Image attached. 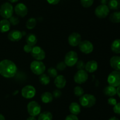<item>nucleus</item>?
Returning <instances> with one entry per match:
<instances>
[{
	"label": "nucleus",
	"mask_w": 120,
	"mask_h": 120,
	"mask_svg": "<svg viewBox=\"0 0 120 120\" xmlns=\"http://www.w3.org/2000/svg\"><path fill=\"white\" fill-rule=\"evenodd\" d=\"M18 71V68L13 61L4 60L0 62V74L5 78H12Z\"/></svg>",
	"instance_id": "f257e3e1"
},
{
	"label": "nucleus",
	"mask_w": 120,
	"mask_h": 120,
	"mask_svg": "<svg viewBox=\"0 0 120 120\" xmlns=\"http://www.w3.org/2000/svg\"><path fill=\"white\" fill-rule=\"evenodd\" d=\"M79 102L84 108H91L96 104V98L91 94H83L79 98Z\"/></svg>",
	"instance_id": "f03ea898"
},
{
	"label": "nucleus",
	"mask_w": 120,
	"mask_h": 120,
	"mask_svg": "<svg viewBox=\"0 0 120 120\" xmlns=\"http://www.w3.org/2000/svg\"><path fill=\"white\" fill-rule=\"evenodd\" d=\"M14 8L9 2H5L0 7V15L4 19H9L13 15Z\"/></svg>",
	"instance_id": "7ed1b4c3"
},
{
	"label": "nucleus",
	"mask_w": 120,
	"mask_h": 120,
	"mask_svg": "<svg viewBox=\"0 0 120 120\" xmlns=\"http://www.w3.org/2000/svg\"><path fill=\"white\" fill-rule=\"evenodd\" d=\"M30 70L35 75H40L43 74L46 70V66L43 62L41 61H32L30 65Z\"/></svg>",
	"instance_id": "20e7f679"
},
{
	"label": "nucleus",
	"mask_w": 120,
	"mask_h": 120,
	"mask_svg": "<svg viewBox=\"0 0 120 120\" xmlns=\"http://www.w3.org/2000/svg\"><path fill=\"white\" fill-rule=\"evenodd\" d=\"M28 114L32 116H36L41 114V107L36 101H32L27 105Z\"/></svg>",
	"instance_id": "39448f33"
},
{
	"label": "nucleus",
	"mask_w": 120,
	"mask_h": 120,
	"mask_svg": "<svg viewBox=\"0 0 120 120\" xmlns=\"http://www.w3.org/2000/svg\"><path fill=\"white\" fill-rule=\"evenodd\" d=\"M79 60L78 55L77 52L74 51H69L64 56V63L68 67H73L77 63Z\"/></svg>",
	"instance_id": "423d86ee"
},
{
	"label": "nucleus",
	"mask_w": 120,
	"mask_h": 120,
	"mask_svg": "<svg viewBox=\"0 0 120 120\" xmlns=\"http://www.w3.org/2000/svg\"><path fill=\"white\" fill-rule=\"evenodd\" d=\"M107 82L109 85L114 87H117L120 85V72L118 71H112L109 75Z\"/></svg>",
	"instance_id": "0eeeda50"
},
{
	"label": "nucleus",
	"mask_w": 120,
	"mask_h": 120,
	"mask_svg": "<svg viewBox=\"0 0 120 120\" xmlns=\"http://www.w3.org/2000/svg\"><path fill=\"white\" fill-rule=\"evenodd\" d=\"M110 9L107 5H100L95 9V15L98 18H105L109 15Z\"/></svg>",
	"instance_id": "6e6552de"
},
{
	"label": "nucleus",
	"mask_w": 120,
	"mask_h": 120,
	"mask_svg": "<svg viewBox=\"0 0 120 120\" xmlns=\"http://www.w3.org/2000/svg\"><path fill=\"white\" fill-rule=\"evenodd\" d=\"M30 53H31L32 56L37 61H41L45 58V52L42 48L39 46L33 47L32 50Z\"/></svg>",
	"instance_id": "1a4fd4ad"
},
{
	"label": "nucleus",
	"mask_w": 120,
	"mask_h": 120,
	"mask_svg": "<svg viewBox=\"0 0 120 120\" xmlns=\"http://www.w3.org/2000/svg\"><path fill=\"white\" fill-rule=\"evenodd\" d=\"M88 78H89V75L86 71L84 69L78 70L74 75V81L77 84H82L87 81Z\"/></svg>",
	"instance_id": "9d476101"
},
{
	"label": "nucleus",
	"mask_w": 120,
	"mask_h": 120,
	"mask_svg": "<svg viewBox=\"0 0 120 120\" xmlns=\"http://www.w3.org/2000/svg\"><path fill=\"white\" fill-rule=\"evenodd\" d=\"M79 49L82 52L88 54L92 52L94 49V46L93 44L88 40H84L81 41L79 45Z\"/></svg>",
	"instance_id": "9b49d317"
},
{
	"label": "nucleus",
	"mask_w": 120,
	"mask_h": 120,
	"mask_svg": "<svg viewBox=\"0 0 120 120\" xmlns=\"http://www.w3.org/2000/svg\"><path fill=\"white\" fill-rule=\"evenodd\" d=\"M22 96L26 99H30L34 97L36 94V89L35 87L30 85H28L23 87L21 91Z\"/></svg>",
	"instance_id": "f8f14e48"
},
{
	"label": "nucleus",
	"mask_w": 120,
	"mask_h": 120,
	"mask_svg": "<svg viewBox=\"0 0 120 120\" xmlns=\"http://www.w3.org/2000/svg\"><path fill=\"white\" fill-rule=\"evenodd\" d=\"M82 41V36L77 32L71 33L68 37V42L71 47H77Z\"/></svg>",
	"instance_id": "ddd939ff"
},
{
	"label": "nucleus",
	"mask_w": 120,
	"mask_h": 120,
	"mask_svg": "<svg viewBox=\"0 0 120 120\" xmlns=\"http://www.w3.org/2000/svg\"><path fill=\"white\" fill-rule=\"evenodd\" d=\"M16 15L21 17H24L28 14V9L26 6L23 3H18L16 5L14 8Z\"/></svg>",
	"instance_id": "4468645a"
},
{
	"label": "nucleus",
	"mask_w": 120,
	"mask_h": 120,
	"mask_svg": "<svg viewBox=\"0 0 120 120\" xmlns=\"http://www.w3.org/2000/svg\"><path fill=\"white\" fill-rule=\"evenodd\" d=\"M22 33L19 30H12L8 33V38L12 42H18L22 38Z\"/></svg>",
	"instance_id": "2eb2a0df"
},
{
	"label": "nucleus",
	"mask_w": 120,
	"mask_h": 120,
	"mask_svg": "<svg viewBox=\"0 0 120 120\" xmlns=\"http://www.w3.org/2000/svg\"><path fill=\"white\" fill-rule=\"evenodd\" d=\"M97 69H98V63L94 60L89 61L86 64L85 69L88 72L93 73L97 71Z\"/></svg>",
	"instance_id": "dca6fc26"
},
{
	"label": "nucleus",
	"mask_w": 120,
	"mask_h": 120,
	"mask_svg": "<svg viewBox=\"0 0 120 120\" xmlns=\"http://www.w3.org/2000/svg\"><path fill=\"white\" fill-rule=\"evenodd\" d=\"M54 83L56 87L59 89H62L66 85V80L65 77L62 75H57L55 79Z\"/></svg>",
	"instance_id": "f3484780"
},
{
	"label": "nucleus",
	"mask_w": 120,
	"mask_h": 120,
	"mask_svg": "<svg viewBox=\"0 0 120 120\" xmlns=\"http://www.w3.org/2000/svg\"><path fill=\"white\" fill-rule=\"evenodd\" d=\"M110 64L111 67L116 71H120V56H114L110 59Z\"/></svg>",
	"instance_id": "a211bd4d"
},
{
	"label": "nucleus",
	"mask_w": 120,
	"mask_h": 120,
	"mask_svg": "<svg viewBox=\"0 0 120 120\" xmlns=\"http://www.w3.org/2000/svg\"><path fill=\"white\" fill-rule=\"evenodd\" d=\"M11 27V24L7 19H3L0 21V32L2 33L8 32Z\"/></svg>",
	"instance_id": "6ab92c4d"
},
{
	"label": "nucleus",
	"mask_w": 120,
	"mask_h": 120,
	"mask_svg": "<svg viewBox=\"0 0 120 120\" xmlns=\"http://www.w3.org/2000/svg\"><path fill=\"white\" fill-rule=\"evenodd\" d=\"M69 111L71 114L77 115L79 114L81 112L80 105L77 102H71L69 105Z\"/></svg>",
	"instance_id": "aec40b11"
},
{
	"label": "nucleus",
	"mask_w": 120,
	"mask_h": 120,
	"mask_svg": "<svg viewBox=\"0 0 120 120\" xmlns=\"http://www.w3.org/2000/svg\"><path fill=\"white\" fill-rule=\"evenodd\" d=\"M103 92L105 95L112 97L117 94V88L111 85H109L104 88Z\"/></svg>",
	"instance_id": "412c9836"
},
{
	"label": "nucleus",
	"mask_w": 120,
	"mask_h": 120,
	"mask_svg": "<svg viewBox=\"0 0 120 120\" xmlns=\"http://www.w3.org/2000/svg\"><path fill=\"white\" fill-rule=\"evenodd\" d=\"M41 98L43 103L48 104L53 101V96L52 94L49 92H45L42 93V94L41 95Z\"/></svg>",
	"instance_id": "4be33fe9"
},
{
	"label": "nucleus",
	"mask_w": 120,
	"mask_h": 120,
	"mask_svg": "<svg viewBox=\"0 0 120 120\" xmlns=\"http://www.w3.org/2000/svg\"><path fill=\"white\" fill-rule=\"evenodd\" d=\"M26 42L27 44L34 47L37 43V38L36 36L34 34H29L27 35L26 37Z\"/></svg>",
	"instance_id": "5701e85b"
},
{
	"label": "nucleus",
	"mask_w": 120,
	"mask_h": 120,
	"mask_svg": "<svg viewBox=\"0 0 120 120\" xmlns=\"http://www.w3.org/2000/svg\"><path fill=\"white\" fill-rule=\"evenodd\" d=\"M107 6L110 9L118 10L120 9V0H110Z\"/></svg>",
	"instance_id": "b1692460"
},
{
	"label": "nucleus",
	"mask_w": 120,
	"mask_h": 120,
	"mask_svg": "<svg viewBox=\"0 0 120 120\" xmlns=\"http://www.w3.org/2000/svg\"><path fill=\"white\" fill-rule=\"evenodd\" d=\"M111 51L115 54H120V39L115 40L111 45Z\"/></svg>",
	"instance_id": "393cba45"
},
{
	"label": "nucleus",
	"mask_w": 120,
	"mask_h": 120,
	"mask_svg": "<svg viewBox=\"0 0 120 120\" xmlns=\"http://www.w3.org/2000/svg\"><path fill=\"white\" fill-rule=\"evenodd\" d=\"M109 20L112 23H120V11H116L110 14Z\"/></svg>",
	"instance_id": "a878e982"
},
{
	"label": "nucleus",
	"mask_w": 120,
	"mask_h": 120,
	"mask_svg": "<svg viewBox=\"0 0 120 120\" xmlns=\"http://www.w3.org/2000/svg\"><path fill=\"white\" fill-rule=\"evenodd\" d=\"M53 115L49 111H45L39 115L38 120H52Z\"/></svg>",
	"instance_id": "bb28decb"
},
{
	"label": "nucleus",
	"mask_w": 120,
	"mask_h": 120,
	"mask_svg": "<svg viewBox=\"0 0 120 120\" xmlns=\"http://www.w3.org/2000/svg\"><path fill=\"white\" fill-rule=\"evenodd\" d=\"M39 82L42 84V85H46L49 84L50 81V76L49 75H48L46 74H42L41 75H39Z\"/></svg>",
	"instance_id": "cd10ccee"
},
{
	"label": "nucleus",
	"mask_w": 120,
	"mask_h": 120,
	"mask_svg": "<svg viewBox=\"0 0 120 120\" xmlns=\"http://www.w3.org/2000/svg\"><path fill=\"white\" fill-rule=\"evenodd\" d=\"M36 20L34 18H30L29 20H27L26 22V27L28 29H32L36 27Z\"/></svg>",
	"instance_id": "c85d7f7f"
},
{
	"label": "nucleus",
	"mask_w": 120,
	"mask_h": 120,
	"mask_svg": "<svg viewBox=\"0 0 120 120\" xmlns=\"http://www.w3.org/2000/svg\"><path fill=\"white\" fill-rule=\"evenodd\" d=\"M84 89L80 86H77L74 88V94L77 96H81L84 94Z\"/></svg>",
	"instance_id": "c756f323"
},
{
	"label": "nucleus",
	"mask_w": 120,
	"mask_h": 120,
	"mask_svg": "<svg viewBox=\"0 0 120 120\" xmlns=\"http://www.w3.org/2000/svg\"><path fill=\"white\" fill-rule=\"evenodd\" d=\"M94 0H80L81 5L84 8H89L93 4Z\"/></svg>",
	"instance_id": "7c9ffc66"
},
{
	"label": "nucleus",
	"mask_w": 120,
	"mask_h": 120,
	"mask_svg": "<svg viewBox=\"0 0 120 120\" xmlns=\"http://www.w3.org/2000/svg\"><path fill=\"white\" fill-rule=\"evenodd\" d=\"M48 73L49 76L52 78H56L57 76V71L53 67H50L48 69Z\"/></svg>",
	"instance_id": "2f4dec72"
},
{
	"label": "nucleus",
	"mask_w": 120,
	"mask_h": 120,
	"mask_svg": "<svg viewBox=\"0 0 120 120\" xmlns=\"http://www.w3.org/2000/svg\"><path fill=\"white\" fill-rule=\"evenodd\" d=\"M9 21L10 22L11 25H16L19 24V20L18 17L14 16H12L11 17L9 18Z\"/></svg>",
	"instance_id": "473e14b6"
},
{
	"label": "nucleus",
	"mask_w": 120,
	"mask_h": 120,
	"mask_svg": "<svg viewBox=\"0 0 120 120\" xmlns=\"http://www.w3.org/2000/svg\"><path fill=\"white\" fill-rule=\"evenodd\" d=\"M76 64V67L78 69V70H82V69H84L85 68L86 64L82 60H78Z\"/></svg>",
	"instance_id": "72a5a7b5"
},
{
	"label": "nucleus",
	"mask_w": 120,
	"mask_h": 120,
	"mask_svg": "<svg viewBox=\"0 0 120 120\" xmlns=\"http://www.w3.org/2000/svg\"><path fill=\"white\" fill-rule=\"evenodd\" d=\"M66 65L65 64L64 62H59L57 64V66H56L57 69H58L59 71H60L64 70L66 69Z\"/></svg>",
	"instance_id": "f704fd0d"
},
{
	"label": "nucleus",
	"mask_w": 120,
	"mask_h": 120,
	"mask_svg": "<svg viewBox=\"0 0 120 120\" xmlns=\"http://www.w3.org/2000/svg\"><path fill=\"white\" fill-rule=\"evenodd\" d=\"M113 111L116 114L120 115V102L117 103L114 106Z\"/></svg>",
	"instance_id": "c9c22d12"
},
{
	"label": "nucleus",
	"mask_w": 120,
	"mask_h": 120,
	"mask_svg": "<svg viewBox=\"0 0 120 120\" xmlns=\"http://www.w3.org/2000/svg\"><path fill=\"white\" fill-rule=\"evenodd\" d=\"M53 96L55 98H59L62 95V92L59 89H56L53 92Z\"/></svg>",
	"instance_id": "e433bc0d"
},
{
	"label": "nucleus",
	"mask_w": 120,
	"mask_h": 120,
	"mask_svg": "<svg viewBox=\"0 0 120 120\" xmlns=\"http://www.w3.org/2000/svg\"><path fill=\"white\" fill-rule=\"evenodd\" d=\"M117 103V100L114 98L110 97L108 99V104L111 106H114Z\"/></svg>",
	"instance_id": "4c0bfd02"
},
{
	"label": "nucleus",
	"mask_w": 120,
	"mask_h": 120,
	"mask_svg": "<svg viewBox=\"0 0 120 120\" xmlns=\"http://www.w3.org/2000/svg\"><path fill=\"white\" fill-rule=\"evenodd\" d=\"M32 46L30 45L29 44H26L24 46V47H23V50H24V51L25 52L29 53L31 52L32 50Z\"/></svg>",
	"instance_id": "58836bf2"
},
{
	"label": "nucleus",
	"mask_w": 120,
	"mask_h": 120,
	"mask_svg": "<svg viewBox=\"0 0 120 120\" xmlns=\"http://www.w3.org/2000/svg\"><path fill=\"white\" fill-rule=\"evenodd\" d=\"M65 120H79L77 115H73V114H70L68 115V116L66 117Z\"/></svg>",
	"instance_id": "ea45409f"
},
{
	"label": "nucleus",
	"mask_w": 120,
	"mask_h": 120,
	"mask_svg": "<svg viewBox=\"0 0 120 120\" xmlns=\"http://www.w3.org/2000/svg\"><path fill=\"white\" fill-rule=\"evenodd\" d=\"M60 0H47L48 2L51 5H56L60 2Z\"/></svg>",
	"instance_id": "a19ab883"
},
{
	"label": "nucleus",
	"mask_w": 120,
	"mask_h": 120,
	"mask_svg": "<svg viewBox=\"0 0 120 120\" xmlns=\"http://www.w3.org/2000/svg\"><path fill=\"white\" fill-rule=\"evenodd\" d=\"M100 2L102 5H106L109 2V0H100Z\"/></svg>",
	"instance_id": "79ce46f5"
},
{
	"label": "nucleus",
	"mask_w": 120,
	"mask_h": 120,
	"mask_svg": "<svg viewBox=\"0 0 120 120\" xmlns=\"http://www.w3.org/2000/svg\"><path fill=\"white\" fill-rule=\"evenodd\" d=\"M117 94L118 95V96L120 98V85L117 87Z\"/></svg>",
	"instance_id": "37998d69"
},
{
	"label": "nucleus",
	"mask_w": 120,
	"mask_h": 120,
	"mask_svg": "<svg viewBox=\"0 0 120 120\" xmlns=\"http://www.w3.org/2000/svg\"><path fill=\"white\" fill-rule=\"evenodd\" d=\"M26 120H36V118H35V116H30L29 117H28V118L26 119Z\"/></svg>",
	"instance_id": "c03bdc74"
},
{
	"label": "nucleus",
	"mask_w": 120,
	"mask_h": 120,
	"mask_svg": "<svg viewBox=\"0 0 120 120\" xmlns=\"http://www.w3.org/2000/svg\"><path fill=\"white\" fill-rule=\"evenodd\" d=\"M109 120H120L118 118H117L116 116H112V117L110 118Z\"/></svg>",
	"instance_id": "a18cd8bd"
},
{
	"label": "nucleus",
	"mask_w": 120,
	"mask_h": 120,
	"mask_svg": "<svg viewBox=\"0 0 120 120\" xmlns=\"http://www.w3.org/2000/svg\"><path fill=\"white\" fill-rule=\"evenodd\" d=\"M0 120H5L4 116L1 114H0Z\"/></svg>",
	"instance_id": "49530a36"
},
{
	"label": "nucleus",
	"mask_w": 120,
	"mask_h": 120,
	"mask_svg": "<svg viewBox=\"0 0 120 120\" xmlns=\"http://www.w3.org/2000/svg\"><path fill=\"white\" fill-rule=\"evenodd\" d=\"M9 1H10L12 3H14V2H16L19 1V0H8Z\"/></svg>",
	"instance_id": "de8ad7c7"
},
{
	"label": "nucleus",
	"mask_w": 120,
	"mask_h": 120,
	"mask_svg": "<svg viewBox=\"0 0 120 120\" xmlns=\"http://www.w3.org/2000/svg\"></svg>",
	"instance_id": "09e8293b"
}]
</instances>
